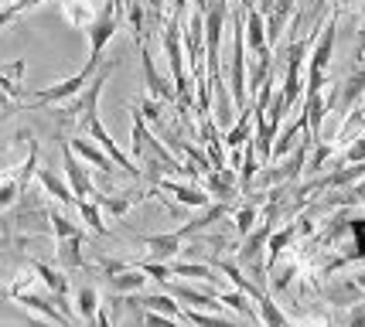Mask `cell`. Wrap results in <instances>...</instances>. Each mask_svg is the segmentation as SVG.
I'll return each instance as SVG.
<instances>
[{
	"instance_id": "6da1fadb",
	"label": "cell",
	"mask_w": 365,
	"mask_h": 327,
	"mask_svg": "<svg viewBox=\"0 0 365 327\" xmlns=\"http://www.w3.org/2000/svg\"><path fill=\"white\" fill-rule=\"evenodd\" d=\"M160 48H164V58H168V68H171L178 109H181V113H188V109H195V93H191V82H188L185 38H181V17H178L175 11H171V17L164 21V31H160Z\"/></svg>"
},
{
	"instance_id": "7a4b0ae2",
	"label": "cell",
	"mask_w": 365,
	"mask_h": 327,
	"mask_svg": "<svg viewBox=\"0 0 365 327\" xmlns=\"http://www.w3.org/2000/svg\"><path fill=\"white\" fill-rule=\"evenodd\" d=\"M113 72H116V62H106L103 68H96L93 78L82 85L79 95H72V99H68V103H62V106H51V109H55V116H58V120H65V123H76L79 130H86V126L99 116V95H103V85L110 82Z\"/></svg>"
},
{
	"instance_id": "3957f363",
	"label": "cell",
	"mask_w": 365,
	"mask_h": 327,
	"mask_svg": "<svg viewBox=\"0 0 365 327\" xmlns=\"http://www.w3.org/2000/svg\"><path fill=\"white\" fill-rule=\"evenodd\" d=\"M130 154L137 157V160H143V157H154V160H160L164 164V171L168 174H185V177H191V181H198L195 174H191V167L181 160V157H175V150L171 147H164V143L147 130V120L140 116V109H133L130 113Z\"/></svg>"
},
{
	"instance_id": "277c9868",
	"label": "cell",
	"mask_w": 365,
	"mask_h": 327,
	"mask_svg": "<svg viewBox=\"0 0 365 327\" xmlns=\"http://www.w3.org/2000/svg\"><path fill=\"white\" fill-rule=\"evenodd\" d=\"M334 34H338V11L324 17V24L318 28L314 41H311V62H307V82H304V93H318L328 85V68L334 58Z\"/></svg>"
},
{
	"instance_id": "5b68a950",
	"label": "cell",
	"mask_w": 365,
	"mask_h": 327,
	"mask_svg": "<svg viewBox=\"0 0 365 327\" xmlns=\"http://www.w3.org/2000/svg\"><path fill=\"white\" fill-rule=\"evenodd\" d=\"M31 280L34 276H21L17 283H11L7 296H11L14 303H21V307L34 311L38 317H45L48 324H68V317H65V311L55 303V296H45V294H38V290H31Z\"/></svg>"
},
{
	"instance_id": "8992f818",
	"label": "cell",
	"mask_w": 365,
	"mask_h": 327,
	"mask_svg": "<svg viewBox=\"0 0 365 327\" xmlns=\"http://www.w3.org/2000/svg\"><path fill=\"white\" fill-rule=\"evenodd\" d=\"M362 99H365V65L355 62L351 65V72L345 76V82L338 85V93H334V106H331L328 116H334V120L341 123V120H345V116H349Z\"/></svg>"
},
{
	"instance_id": "52a82bcc",
	"label": "cell",
	"mask_w": 365,
	"mask_h": 327,
	"mask_svg": "<svg viewBox=\"0 0 365 327\" xmlns=\"http://www.w3.org/2000/svg\"><path fill=\"white\" fill-rule=\"evenodd\" d=\"M62 167H65V177H68V187H72L76 202L79 198H93L96 185H93V177H89V171H86V160L68 143H62Z\"/></svg>"
},
{
	"instance_id": "ba28073f",
	"label": "cell",
	"mask_w": 365,
	"mask_h": 327,
	"mask_svg": "<svg viewBox=\"0 0 365 327\" xmlns=\"http://www.w3.org/2000/svg\"><path fill=\"white\" fill-rule=\"evenodd\" d=\"M202 187L208 191L212 202H225V204H232V198L242 194L236 167H212V171H205L202 174Z\"/></svg>"
},
{
	"instance_id": "9c48e42d",
	"label": "cell",
	"mask_w": 365,
	"mask_h": 327,
	"mask_svg": "<svg viewBox=\"0 0 365 327\" xmlns=\"http://www.w3.org/2000/svg\"><path fill=\"white\" fill-rule=\"evenodd\" d=\"M164 290L175 296V300H181L185 307H198V311H222V303H219V294L215 290H195V286H188V283H178V280H168L164 283Z\"/></svg>"
},
{
	"instance_id": "30bf717a",
	"label": "cell",
	"mask_w": 365,
	"mask_h": 327,
	"mask_svg": "<svg viewBox=\"0 0 365 327\" xmlns=\"http://www.w3.org/2000/svg\"><path fill=\"white\" fill-rule=\"evenodd\" d=\"M140 48V62H143V85H147V95H154V99H160V103H178L175 95V85H171V78H164L154 68V58H150V51H147V45H137Z\"/></svg>"
},
{
	"instance_id": "8fae6325",
	"label": "cell",
	"mask_w": 365,
	"mask_h": 327,
	"mask_svg": "<svg viewBox=\"0 0 365 327\" xmlns=\"http://www.w3.org/2000/svg\"><path fill=\"white\" fill-rule=\"evenodd\" d=\"M328 280H331V276H328ZM321 296H324L328 303H334V307H351V303L365 300V294L359 290L355 276H334L331 283H321Z\"/></svg>"
},
{
	"instance_id": "7c38bea8",
	"label": "cell",
	"mask_w": 365,
	"mask_h": 327,
	"mask_svg": "<svg viewBox=\"0 0 365 327\" xmlns=\"http://www.w3.org/2000/svg\"><path fill=\"white\" fill-rule=\"evenodd\" d=\"M158 191H168V194H175V202L181 204H191V208H205L212 198H208V191L202 185H181V181H171V177H158Z\"/></svg>"
},
{
	"instance_id": "4fadbf2b",
	"label": "cell",
	"mask_w": 365,
	"mask_h": 327,
	"mask_svg": "<svg viewBox=\"0 0 365 327\" xmlns=\"http://www.w3.org/2000/svg\"><path fill=\"white\" fill-rule=\"evenodd\" d=\"M55 256H58V266H62L65 273L86 269V256H82V232H72V235L55 239Z\"/></svg>"
},
{
	"instance_id": "5bb4252c",
	"label": "cell",
	"mask_w": 365,
	"mask_h": 327,
	"mask_svg": "<svg viewBox=\"0 0 365 327\" xmlns=\"http://www.w3.org/2000/svg\"><path fill=\"white\" fill-rule=\"evenodd\" d=\"M68 147H72V150H76V154H79L82 160H86V164H93V167H99L103 174L120 171V167L113 164V157L106 154V150H103V147H99L96 140H86V137H72V140H68Z\"/></svg>"
},
{
	"instance_id": "9a60e30c",
	"label": "cell",
	"mask_w": 365,
	"mask_h": 327,
	"mask_svg": "<svg viewBox=\"0 0 365 327\" xmlns=\"http://www.w3.org/2000/svg\"><path fill=\"white\" fill-rule=\"evenodd\" d=\"M147 252H150V259H160V263H168V259H175L181 256V246H185V239L178 232H160V235H143L140 239Z\"/></svg>"
},
{
	"instance_id": "2e32d148",
	"label": "cell",
	"mask_w": 365,
	"mask_h": 327,
	"mask_svg": "<svg viewBox=\"0 0 365 327\" xmlns=\"http://www.w3.org/2000/svg\"><path fill=\"white\" fill-rule=\"evenodd\" d=\"M24 72H28V62L24 58H14V62L0 65V89L7 95H14L17 103H28V89H24Z\"/></svg>"
},
{
	"instance_id": "e0dca14e",
	"label": "cell",
	"mask_w": 365,
	"mask_h": 327,
	"mask_svg": "<svg viewBox=\"0 0 365 327\" xmlns=\"http://www.w3.org/2000/svg\"><path fill=\"white\" fill-rule=\"evenodd\" d=\"M106 280H110L113 294L127 296V294H140V290H143V283L150 280V276H147V273H143V269H140L137 263H130V266H123V269H116V273H110Z\"/></svg>"
},
{
	"instance_id": "ac0fdd59",
	"label": "cell",
	"mask_w": 365,
	"mask_h": 327,
	"mask_svg": "<svg viewBox=\"0 0 365 327\" xmlns=\"http://www.w3.org/2000/svg\"><path fill=\"white\" fill-rule=\"evenodd\" d=\"M99 4H103V0H62V17L72 28L86 31V28L93 24V17L99 14Z\"/></svg>"
},
{
	"instance_id": "d6986e66",
	"label": "cell",
	"mask_w": 365,
	"mask_h": 327,
	"mask_svg": "<svg viewBox=\"0 0 365 327\" xmlns=\"http://www.w3.org/2000/svg\"><path fill=\"white\" fill-rule=\"evenodd\" d=\"M127 303H137V307H147V311H158L164 317H171L181 324V303H175L171 294H150V296H137V294H127Z\"/></svg>"
},
{
	"instance_id": "ffe728a7",
	"label": "cell",
	"mask_w": 365,
	"mask_h": 327,
	"mask_svg": "<svg viewBox=\"0 0 365 327\" xmlns=\"http://www.w3.org/2000/svg\"><path fill=\"white\" fill-rule=\"evenodd\" d=\"M222 133H225V147H229V150H242V143L250 140V133H253V103L246 109H239L232 126L222 130Z\"/></svg>"
},
{
	"instance_id": "44dd1931",
	"label": "cell",
	"mask_w": 365,
	"mask_h": 327,
	"mask_svg": "<svg viewBox=\"0 0 365 327\" xmlns=\"http://www.w3.org/2000/svg\"><path fill=\"white\" fill-rule=\"evenodd\" d=\"M34 177H38V185L45 187V194H51L55 202H62L65 208H68V204H76V194H72L68 181H62V177L51 171V167H38V171H34Z\"/></svg>"
},
{
	"instance_id": "7402d4cb",
	"label": "cell",
	"mask_w": 365,
	"mask_h": 327,
	"mask_svg": "<svg viewBox=\"0 0 365 327\" xmlns=\"http://www.w3.org/2000/svg\"><path fill=\"white\" fill-rule=\"evenodd\" d=\"M31 273L45 283V290L51 296H58V300H65V296H68V280H65V269H51V266H45L41 259H31Z\"/></svg>"
},
{
	"instance_id": "603a6c76",
	"label": "cell",
	"mask_w": 365,
	"mask_h": 327,
	"mask_svg": "<svg viewBox=\"0 0 365 327\" xmlns=\"http://www.w3.org/2000/svg\"><path fill=\"white\" fill-rule=\"evenodd\" d=\"M219 294V303H222L225 311H236L239 317H246V321H253V324H259V311H256L253 303H250V294H242V290H215Z\"/></svg>"
},
{
	"instance_id": "cb8c5ba5",
	"label": "cell",
	"mask_w": 365,
	"mask_h": 327,
	"mask_svg": "<svg viewBox=\"0 0 365 327\" xmlns=\"http://www.w3.org/2000/svg\"><path fill=\"white\" fill-rule=\"evenodd\" d=\"M96 311H99V290L96 286H79V294H76V313H79V321L86 324H96Z\"/></svg>"
},
{
	"instance_id": "d4e9b609",
	"label": "cell",
	"mask_w": 365,
	"mask_h": 327,
	"mask_svg": "<svg viewBox=\"0 0 365 327\" xmlns=\"http://www.w3.org/2000/svg\"><path fill=\"white\" fill-rule=\"evenodd\" d=\"M171 263V273L175 276H185V280H208V283H215L219 276H212V266L208 263H188V259H168Z\"/></svg>"
},
{
	"instance_id": "484cf974",
	"label": "cell",
	"mask_w": 365,
	"mask_h": 327,
	"mask_svg": "<svg viewBox=\"0 0 365 327\" xmlns=\"http://www.w3.org/2000/svg\"><path fill=\"white\" fill-rule=\"evenodd\" d=\"M253 300H256V311H259V324H290V317L273 303V296L267 290H259Z\"/></svg>"
},
{
	"instance_id": "4316f807",
	"label": "cell",
	"mask_w": 365,
	"mask_h": 327,
	"mask_svg": "<svg viewBox=\"0 0 365 327\" xmlns=\"http://www.w3.org/2000/svg\"><path fill=\"white\" fill-rule=\"evenodd\" d=\"M76 208H79L82 222H86L96 235L110 232V229H106V222H103V208H99V202H96V198H79V202H76Z\"/></svg>"
},
{
	"instance_id": "83f0119b",
	"label": "cell",
	"mask_w": 365,
	"mask_h": 327,
	"mask_svg": "<svg viewBox=\"0 0 365 327\" xmlns=\"http://www.w3.org/2000/svg\"><path fill=\"white\" fill-rule=\"evenodd\" d=\"M232 218H236V232H239V239H242V235H246L256 222H259V204L246 202L242 208H236V215H232Z\"/></svg>"
},
{
	"instance_id": "f1b7e54d",
	"label": "cell",
	"mask_w": 365,
	"mask_h": 327,
	"mask_svg": "<svg viewBox=\"0 0 365 327\" xmlns=\"http://www.w3.org/2000/svg\"><path fill=\"white\" fill-rule=\"evenodd\" d=\"M21 194H24V187L17 185V174L14 177H7V174H4V177H0V212H4V208H11V204H17Z\"/></svg>"
},
{
	"instance_id": "f546056e",
	"label": "cell",
	"mask_w": 365,
	"mask_h": 327,
	"mask_svg": "<svg viewBox=\"0 0 365 327\" xmlns=\"http://www.w3.org/2000/svg\"><path fill=\"white\" fill-rule=\"evenodd\" d=\"M140 116L143 120H147V123L150 126H158L160 133H168V130H164V120H160V99H154V95H143L140 99Z\"/></svg>"
},
{
	"instance_id": "4dcf8cb0",
	"label": "cell",
	"mask_w": 365,
	"mask_h": 327,
	"mask_svg": "<svg viewBox=\"0 0 365 327\" xmlns=\"http://www.w3.org/2000/svg\"><path fill=\"white\" fill-rule=\"evenodd\" d=\"M365 160V130H359L349 140V150L338 157V164H362Z\"/></svg>"
},
{
	"instance_id": "1f68e13d",
	"label": "cell",
	"mask_w": 365,
	"mask_h": 327,
	"mask_svg": "<svg viewBox=\"0 0 365 327\" xmlns=\"http://www.w3.org/2000/svg\"><path fill=\"white\" fill-rule=\"evenodd\" d=\"M21 106H24V103H17L14 95H7L4 89H0V123H4L7 116H14V113H17Z\"/></svg>"
},
{
	"instance_id": "d6a6232c",
	"label": "cell",
	"mask_w": 365,
	"mask_h": 327,
	"mask_svg": "<svg viewBox=\"0 0 365 327\" xmlns=\"http://www.w3.org/2000/svg\"><path fill=\"white\" fill-rule=\"evenodd\" d=\"M345 324H351V327H365V303H362V300H359V303H351L349 317H345Z\"/></svg>"
},
{
	"instance_id": "836d02e7",
	"label": "cell",
	"mask_w": 365,
	"mask_h": 327,
	"mask_svg": "<svg viewBox=\"0 0 365 327\" xmlns=\"http://www.w3.org/2000/svg\"><path fill=\"white\" fill-rule=\"evenodd\" d=\"M365 58V0H362V14H359V48H355V62Z\"/></svg>"
},
{
	"instance_id": "e575fe53",
	"label": "cell",
	"mask_w": 365,
	"mask_h": 327,
	"mask_svg": "<svg viewBox=\"0 0 365 327\" xmlns=\"http://www.w3.org/2000/svg\"><path fill=\"white\" fill-rule=\"evenodd\" d=\"M17 17H21V14L14 11V4H11V0H7V4H0V31H4L7 24H14Z\"/></svg>"
},
{
	"instance_id": "d590c367",
	"label": "cell",
	"mask_w": 365,
	"mask_h": 327,
	"mask_svg": "<svg viewBox=\"0 0 365 327\" xmlns=\"http://www.w3.org/2000/svg\"><path fill=\"white\" fill-rule=\"evenodd\" d=\"M38 4H45V0H14V11L17 14H24V11H34Z\"/></svg>"
},
{
	"instance_id": "8d00e7d4",
	"label": "cell",
	"mask_w": 365,
	"mask_h": 327,
	"mask_svg": "<svg viewBox=\"0 0 365 327\" xmlns=\"http://www.w3.org/2000/svg\"><path fill=\"white\" fill-rule=\"evenodd\" d=\"M351 276H355V283H359V290H362V294H365V266H362V269H355Z\"/></svg>"
},
{
	"instance_id": "74e56055",
	"label": "cell",
	"mask_w": 365,
	"mask_h": 327,
	"mask_svg": "<svg viewBox=\"0 0 365 327\" xmlns=\"http://www.w3.org/2000/svg\"><path fill=\"white\" fill-rule=\"evenodd\" d=\"M349 4H351V0H331V7H334V11H338V14H341V11H345Z\"/></svg>"
},
{
	"instance_id": "f35d334b",
	"label": "cell",
	"mask_w": 365,
	"mask_h": 327,
	"mask_svg": "<svg viewBox=\"0 0 365 327\" xmlns=\"http://www.w3.org/2000/svg\"><path fill=\"white\" fill-rule=\"evenodd\" d=\"M225 4H239V0H225Z\"/></svg>"
},
{
	"instance_id": "ab89813d",
	"label": "cell",
	"mask_w": 365,
	"mask_h": 327,
	"mask_svg": "<svg viewBox=\"0 0 365 327\" xmlns=\"http://www.w3.org/2000/svg\"><path fill=\"white\" fill-rule=\"evenodd\" d=\"M359 106H362V113H365V103H359Z\"/></svg>"
}]
</instances>
